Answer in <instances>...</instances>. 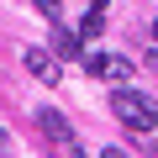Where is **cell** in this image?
<instances>
[{
	"label": "cell",
	"mask_w": 158,
	"mask_h": 158,
	"mask_svg": "<svg viewBox=\"0 0 158 158\" xmlns=\"http://www.w3.org/2000/svg\"><path fill=\"white\" fill-rule=\"evenodd\" d=\"M153 42H158V21H153Z\"/></svg>",
	"instance_id": "obj_9"
},
{
	"label": "cell",
	"mask_w": 158,
	"mask_h": 158,
	"mask_svg": "<svg viewBox=\"0 0 158 158\" xmlns=\"http://www.w3.org/2000/svg\"><path fill=\"white\" fill-rule=\"evenodd\" d=\"M79 63H85L90 79H111V85H127V79L137 74L132 58H111V53H79Z\"/></svg>",
	"instance_id": "obj_2"
},
{
	"label": "cell",
	"mask_w": 158,
	"mask_h": 158,
	"mask_svg": "<svg viewBox=\"0 0 158 158\" xmlns=\"http://www.w3.org/2000/svg\"><path fill=\"white\" fill-rule=\"evenodd\" d=\"M21 63H27V74H37L42 85H58L63 79V58L58 53H48V48H27L21 53Z\"/></svg>",
	"instance_id": "obj_3"
},
{
	"label": "cell",
	"mask_w": 158,
	"mask_h": 158,
	"mask_svg": "<svg viewBox=\"0 0 158 158\" xmlns=\"http://www.w3.org/2000/svg\"><path fill=\"white\" fill-rule=\"evenodd\" d=\"M90 6H95V11H106V0H90Z\"/></svg>",
	"instance_id": "obj_8"
},
{
	"label": "cell",
	"mask_w": 158,
	"mask_h": 158,
	"mask_svg": "<svg viewBox=\"0 0 158 158\" xmlns=\"http://www.w3.org/2000/svg\"><path fill=\"white\" fill-rule=\"evenodd\" d=\"M111 111H116V121H121L127 132H137V137H153V132H158V106H153L148 95L127 90V85L111 90Z\"/></svg>",
	"instance_id": "obj_1"
},
{
	"label": "cell",
	"mask_w": 158,
	"mask_h": 158,
	"mask_svg": "<svg viewBox=\"0 0 158 158\" xmlns=\"http://www.w3.org/2000/svg\"><path fill=\"white\" fill-rule=\"evenodd\" d=\"M100 32H106V11H95V6H90V16L79 21V42H95Z\"/></svg>",
	"instance_id": "obj_6"
},
{
	"label": "cell",
	"mask_w": 158,
	"mask_h": 158,
	"mask_svg": "<svg viewBox=\"0 0 158 158\" xmlns=\"http://www.w3.org/2000/svg\"><path fill=\"white\" fill-rule=\"evenodd\" d=\"M37 127H42V137H48L53 148H69V153L79 148V142H74V132H69V121H63L58 111H37Z\"/></svg>",
	"instance_id": "obj_4"
},
{
	"label": "cell",
	"mask_w": 158,
	"mask_h": 158,
	"mask_svg": "<svg viewBox=\"0 0 158 158\" xmlns=\"http://www.w3.org/2000/svg\"><path fill=\"white\" fill-rule=\"evenodd\" d=\"M37 11H42L48 21H58V0H37Z\"/></svg>",
	"instance_id": "obj_7"
},
{
	"label": "cell",
	"mask_w": 158,
	"mask_h": 158,
	"mask_svg": "<svg viewBox=\"0 0 158 158\" xmlns=\"http://www.w3.org/2000/svg\"><path fill=\"white\" fill-rule=\"evenodd\" d=\"M53 53H58V58H79V53H85V42H79V32H63V27L53 21Z\"/></svg>",
	"instance_id": "obj_5"
}]
</instances>
